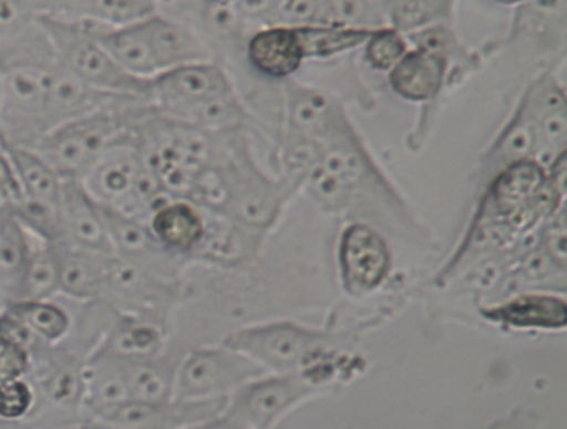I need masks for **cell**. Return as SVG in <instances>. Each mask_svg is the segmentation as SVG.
Segmentation results:
<instances>
[{
  "label": "cell",
  "instance_id": "39",
  "mask_svg": "<svg viewBox=\"0 0 567 429\" xmlns=\"http://www.w3.org/2000/svg\"><path fill=\"white\" fill-rule=\"evenodd\" d=\"M495 7H502V9H519L520 4H525L527 0H489Z\"/></svg>",
  "mask_w": 567,
  "mask_h": 429
},
{
  "label": "cell",
  "instance_id": "38",
  "mask_svg": "<svg viewBox=\"0 0 567 429\" xmlns=\"http://www.w3.org/2000/svg\"><path fill=\"white\" fill-rule=\"evenodd\" d=\"M187 429H244L240 426H236L235 421L227 420L223 413H220L219 418H215V420L203 421L199 426H194V428Z\"/></svg>",
  "mask_w": 567,
  "mask_h": 429
},
{
  "label": "cell",
  "instance_id": "37",
  "mask_svg": "<svg viewBox=\"0 0 567 429\" xmlns=\"http://www.w3.org/2000/svg\"><path fill=\"white\" fill-rule=\"evenodd\" d=\"M494 429H536V421L528 413H513L509 418L495 423Z\"/></svg>",
  "mask_w": 567,
  "mask_h": 429
},
{
  "label": "cell",
  "instance_id": "41",
  "mask_svg": "<svg viewBox=\"0 0 567 429\" xmlns=\"http://www.w3.org/2000/svg\"><path fill=\"white\" fill-rule=\"evenodd\" d=\"M69 429H112L104 426V423H92V426H79V428H69Z\"/></svg>",
  "mask_w": 567,
  "mask_h": 429
},
{
  "label": "cell",
  "instance_id": "18",
  "mask_svg": "<svg viewBox=\"0 0 567 429\" xmlns=\"http://www.w3.org/2000/svg\"><path fill=\"white\" fill-rule=\"evenodd\" d=\"M24 4L32 17L45 14L110 28L133 24L158 12L156 0H24Z\"/></svg>",
  "mask_w": 567,
  "mask_h": 429
},
{
  "label": "cell",
  "instance_id": "15",
  "mask_svg": "<svg viewBox=\"0 0 567 429\" xmlns=\"http://www.w3.org/2000/svg\"><path fill=\"white\" fill-rule=\"evenodd\" d=\"M449 59L431 51L412 48L386 73L394 96L410 104H433L449 84Z\"/></svg>",
  "mask_w": 567,
  "mask_h": 429
},
{
  "label": "cell",
  "instance_id": "29",
  "mask_svg": "<svg viewBox=\"0 0 567 429\" xmlns=\"http://www.w3.org/2000/svg\"><path fill=\"white\" fill-rule=\"evenodd\" d=\"M58 293V243H49L45 238H40V236L30 233V256H28V264H25L18 299L48 300Z\"/></svg>",
  "mask_w": 567,
  "mask_h": 429
},
{
  "label": "cell",
  "instance_id": "42",
  "mask_svg": "<svg viewBox=\"0 0 567 429\" xmlns=\"http://www.w3.org/2000/svg\"><path fill=\"white\" fill-rule=\"evenodd\" d=\"M4 305H7V300H4V297H2V295H0V310H2V308H4Z\"/></svg>",
  "mask_w": 567,
  "mask_h": 429
},
{
  "label": "cell",
  "instance_id": "25",
  "mask_svg": "<svg viewBox=\"0 0 567 429\" xmlns=\"http://www.w3.org/2000/svg\"><path fill=\"white\" fill-rule=\"evenodd\" d=\"M205 217H207V228H205L203 243L199 244L194 258L230 266V264H238L250 256L251 248L256 246L254 238L258 233H254L250 228L243 227L223 215H217V213L205 211Z\"/></svg>",
  "mask_w": 567,
  "mask_h": 429
},
{
  "label": "cell",
  "instance_id": "5",
  "mask_svg": "<svg viewBox=\"0 0 567 429\" xmlns=\"http://www.w3.org/2000/svg\"><path fill=\"white\" fill-rule=\"evenodd\" d=\"M33 22L45 35L59 63L76 79L107 94L151 102L153 81L125 73L122 67L110 58V53L102 48L96 38V28L100 24L63 20L45 14H35Z\"/></svg>",
  "mask_w": 567,
  "mask_h": 429
},
{
  "label": "cell",
  "instance_id": "27",
  "mask_svg": "<svg viewBox=\"0 0 567 429\" xmlns=\"http://www.w3.org/2000/svg\"><path fill=\"white\" fill-rule=\"evenodd\" d=\"M299 33L300 48L305 53V61H330L338 59L355 49L363 48L369 30H355L343 25L317 24L295 25Z\"/></svg>",
  "mask_w": 567,
  "mask_h": 429
},
{
  "label": "cell",
  "instance_id": "40",
  "mask_svg": "<svg viewBox=\"0 0 567 429\" xmlns=\"http://www.w3.org/2000/svg\"><path fill=\"white\" fill-rule=\"evenodd\" d=\"M213 2H217V4H225V7H243L246 0H213Z\"/></svg>",
  "mask_w": 567,
  "mask_h": 429
},
{
  "label": "cell",
  "instance_id": "21",
  "mask_svg": "<svg viewBox=\"0 0 567 429\" xmlns=\"http://www.w3.org/2000/svg\"><path fill=\"white\" fill-rule=\"evenodd\" d=\"M59 293L76 300L104 299L107 266L114 254L79 251L58 243Z\"/></svg>",
  "mask_w": 567,
  "mask_h": 429
},
{
  "label": "cell",
  "instance_id": "8",
  "mask_svg": "<svg viewBox=\"0 0 567 429\" xmlns=\"http://www.w3.org/2000/svg\"><path fill=\"white\" fill-rule=\"evenodd\" d=\"M264 375H268V371L261 365L227 346L194 349L176 367L174 398H228L246 382L260 379Z\"/></svg>",
  "mask_w": 567,
  "mask_h": 429
},
{
  "label": "cell",
  "instance_id": "20",
  "mask_svg": "<svg viewBox=\"0 0 567 429\" xmlns=\"http://www.w3.org/2000/svg\"><path fill=\"white\" fill-rule=\"evenodd\" d=\"M489 323L515 330H564L567 325V303L551 293H515L509 299L482 310Z\"/></svg>",
  "mask_w": 567,
  "mask_h": 429
},
{
  "label": "cell",
  "instance_id": "17",
  "mask_svg": "<svg viewBox=\"0 0 567 429\" xmlns=\"http://www.w3.org/2000/svg\"><path fill=\"white\" fill-rule=\"evenodd\" d=\"M248 65L268 81H291L305 65L295 25H261L246 41Z\"/></svg>",
  "mask_w": 567,
  "mask_h": 429
},
{
  "label": "cell",
  "instance_id": "3",
  "mask_svg": "<svg viewBox=\"0 0 567 429\" xmlns=\"http://www.w3.org/2000/svg\"><path fill=\"white\" fill-rule=\"evenodd\" d=\"M81 184L97 205L141 221H148L154 207L171 197L164 194L146 164L135 125L104 149L82 176Z\"/></svg>",
  "mask_w": 567,
  "mask_h": 429
},
{
  "label": "cell",
  "instance_id": "34",
  "mask_svg": "<svg viewBox=\"0 0 567 429\" xmlns=\"http://www.w3.org/2000/svg\"><path fill=\"white\" fill-rule=\"evenodd\" d=\"M361 49L367 67L374 73L386 74L410 51V41L404 33L384 25L373 30Z\"/></svg>",
  "mask_w": 567,
  "mask_h": 429
},
{
  "label": "cell",
  "instance_id": "4",
  "mask_svg": "<svg viewBox=\"0 0 567 429\" xmlns=\"http://www.w3.org/2000/svg\"><path fill=\"white\" fill-rule=\"evenodd\" d=\"M151 108L145 100H127L45 131L33 146L61 180H81L120 133L133 127Z\"/></svg>",
  "mask_w": 567,
  "mask_h": 429
},
{
  "label": "cell",
  "instance_id": "10",
  "mask_svg": "<svg viewBox=\"0 0 567 429\" xmlns=\"http://www.w3.org/2000/svg\"><path fill=\"white\" fill-rule=\"evenodd\" d=\"M228 398L213 400H179L158 402L127 400L90 413L94 421L112 429H187L203 421L215 420L225 412Z\"/></svg>",
  "mask_w": 567,
  "mask_h": 429
},
{
  "label": "cell",
  "instance_id": "1",
  "mask_svg": "<svg viewBox=\"0 0 567 429\" xmlns=\"http://www.w3.org/2000/svg\"><path fill=\"white\" fill-rule=\"evenodd\" d=\"M151 104L163 118L207 133L244 130L248 112L227 71L215 63L178 67L153 79Z\"/></svg>",
  "mask_w": 567,
  "mask_h": 429
},
{
  "label": "cell",
  "instance_id": "2",
  "mask_svg": "<svg viewBox=\"0 0 567 429\" xmlns=\"http://www.w3.org/2000/svg\"><path fill=\"white\" fill-rule=\"evenodd\" d=\"M24 41L0 55V137L33 146L45 133V98L58 59L38 25L30 45Z\"/></svg>",
  "mask_w": 567,
  "mask_h": 429
},
{
  "label": "cell",
  "instance_id": "22",
  "mask_svg": "<svg viewBox=\"0 0 567 429\" xmlns=\"http://www.w3.org/2000/svg\"><path fill=\"white\" fill-rule=\"evenodd\" d=\"M82 365L76 357L41 346L32 354V367H38V389L58 408L82 405Z\"/></svg>",
  "mask_w": 567,
  "mask_h": 429
},
{
  "label": "cell",
  "instance_id": "28",
  "mask_svg": "<svg viewBox=\"0 0 567 429\" xmlns=\"http://www.w3.org/2000/svg\"><path fill=\"white\" fill-rule=\"evenodd\" d=\"M30 256V233L14 217L0 219V295L4 300H17Z\"/></svg>",
  "mask_w": 567,
  "mask_h": 429
},
{
  "label": "cell",
  "instance_id": "33",
  "mask_svg": "<svg viewBox=\"0 0 567 429\" xmlns=\"http://www.w3.org/2000/svg\"><path fill=\"white\" fill-rule=\"evenodd\" d=\"M320 22L369 32L386 25L381 0H322Z\"/></svg>",
  "mask_w": 567,
  "mask_h": 429
},
{
  "label": "cell",
  "instance_id": "9",
  "mask_svg": "<svg viewBox=\"0 0 567 429\" xmlns=\"http://www.w3.org/2000/svg\"><path fill=\"white\" fill-rule=\"evenodd\" d=\"M341 285L349 295L379 292L394 267L390 244L381 231L355 221L341 231L338 243Z\"/></svg>",
  "mask_w": 567,
  "mask_h": 429
},
{
  "label": "cell",
  "instance_id": "35",
  "mask_svg": "<svg viewBox=\"0 0 567 429\" xmlns=\"http://www.w3.org/2000/svg\"><path fill=\"white\" fill-rule=\"evenodd\" d=\"M35 405V387L28 379L0 382V420H22Z\"/></svg>",
  "mask_w": 567,
  "mask_h": 429
},
{
  "label": "cell",
  "instance_id": "7",
  "mask_svg": "<svg viewBox=\"0 0 567 429\" xmlns=\"http://www.w3.org/2000/svg\"><path fill=\"white\" fill-rule=\"evenodd\" d=\"M326 390L305 372H268L233 392L223 416L244 429H276L287 413Z\"/></svg>",
  "mask_w": 567,
  "mask_h": 429
},
{
  "label": "cell",
  "instance_id": "32",
  "mask_svg": "<svg viewBox=\"0 0 567 429\" xmlns=\"http://www.w3.org/2000/svg\"><path fill=\"white\" fill-rule=\"evenodd\" d=\"M322 0H246L240 14L261 25H307L320 22Z\"/></svg>",
  "mask_w": 567,
  "mask_h": 429
},
{
  "label": "cell",
  "instance_id": "23",
  "mask_svg": "<svg viewBox=\"0 0 567 429\" xmlns=\"http://www.w3.org/2000/svg\"><path fill=\"white\" fill-rule=\"evenodd\" d=\"M164 333L158 323L137 315L117 316L94 351L123 359L156 357L163 351Z\"/></svg>",
  "mask_w": 567,
  "mask_h": 429
},
{
  "label": "cell",
  "instance_id": "30",
  "mask_svg": "<svg viewBox=\"0 0 567 429\" xmlns=\"http://www.w3.org/2000/svg\"><path fill=\"white\" fill-rule=\"evenodd\" d=\"M4 308L9 310L10 315L17 316L20 323H24L41 344H48V346L65 340L73 328L71 315L51 299L9 300Z\"/></svg>",
  "mask_w": 567,
  "mask_h": 429
},
{
  "label": "cell",
  "instance_id": "6",
  "mask_svg": "<svg viewBox=\"0 0 567 429\" xmlns=\"http://www.w3.org/2000/svg\"><path fill=\"white\" fill-rule=\"evenodd\" d=\"M223 346L236 349L268 372H299L332 351V340L295 323L250 326L228 334Z\"/></svg>",
  "mask_w": 567,
  "mask_h": 429
},
{
  "label": "cell",
  "instance_id": "14",
  "mask_svg": "<svg viewBox=\"0 0 567 429\" xmlns=\"http://www.w3.org/2000/svg\"><path fill=\"white\" fill-rule=\"evenodd\" d=\"M143 24L158 74L192 63L215 61L212 48L202 35L176 18L154 12L143 20Z\"/></svg>",
  "mask_w": 567,
  "mask_h": 429
},
{
  "label": "cell",
  "instance_id": "31",
  "mask_svg": "<svg viewBox=\"0 0 567 429\" xmlns=\"http://www.w3.org/2000/svg\"><path fill=\"white\" fill-rule=\"evenodd\" d=\"M454 4L456 0H381L386 25L404 35L453 22Z\"/></svg>",
  "mask_w": 567,
  "mask_h": 429
},
{
  "label": "cell",
  "instance_id": "24",
  "mask_svg": "<svg viewBox=\"0 0 567 429\" xmlns=\"http://www.w3.org/2000/svg\"><path fill=\"white\" fill-rule=\"evenodd\" d=\"M536 156V131L533 118L528 114L525 100L519 98L515 105L509 122L503 125L499 135L495 137L492 146L487 149L482 164L484 171L489 172V178L497 172L509 166V164L519 163V161H535Z\"/></svg>",
  "mask_w": 567,
  "mask_h": 429
},
{
  "label": "cell",
  "instance_id": "16",
  "mask_svg": "<svg viewBox=\"0 0 567 429\" xmlns=\"http://www.w3.org/2000/svg\"><path fill=\"white\" fill-rule=\"evenodd\" d=\"M567 0H527L515 9L509 33L497 41L495 51L515 43L533 45L538 51L566 48Z\"/></svg>",
  "mask_w": 567,
  "mask_h": 429
},
{
  "label": "cell",
  "instance_id": "12",
  "mask_svg": "<svg viewBox=\"0 0 567 429\" xmlns=\"http://www.w3.org/2000/svg\"><path fill=\"white\" fill-rule=\"evenodd\" d=\"M58 243L79 251L114 254L97 205L81 180H61L58 200Z\"/></svg>",
  "mask_w": 567,
  "mask_h": 429
},
{
  "label": "cell",
  "instance_id": "36",
  "mask_svg": "<svg viewBox=\"0 0 567 429\" xmlns=\"http://www.w3.org/2000/svg\"><path fill=\"white\" fill-rule=\"evenodd\" d=\"M32 372V351L0 336V382L25 379Z\"/></svg>",
  "mask_w": 567,
  "mask_h": 429
},
{
  "label": "cell",
  "instance_id": "26",
  "mask_svg": "<svg viewBox=\"0 0 567 429\" xmlns=\"http://www.w3.org/2000/svg\"><path fill=\"white\" fill-rule=\"evenodd\" d=\"M120 361L130 400L158 402L174 398V379L178 365L168 364L158 356L143 359L120 357Z\"/></svg>",
  "mask_w": 567,
  "mask_h": 429
},
{
  "label": "cell",
  "instance_id": "13",
  "mask_svg": "<svg viewBox=\"0 0 567 429\" xmlns=\"http://www.w3.org/2000/svg\"><path fill=\"white\" fill-rule=\"evenodd\" d=\"M127 100H138V98L117 96V94H107L102 90L92 89L86 82L69 73L58 61L51 71L48 98H45V115H43L45 131L61 123L122 104Z\"/></svg>",
  "mask_w": 567,
  "mask_h": 429
},
{
  "label": "cell",
  "instance_id": "19",
  "mask_svg": "<svg viewBox=\"0 0 567 429\" xmlns=\"http://www.w3.org/2000/svg\"><path fill=\"white\" fill-rule=\"evenodd\" d=\"M146 223L154 241L178 258L194 256L207 228L205 211L179 197H166L158 203Z\"/></svg>",
  "mask_w": 567,
  "mask_h": 429
},
{
  "label": "cell",
  "instance_id": "11",
  "mask_svg": "<svg viewBox=\"0 0 567 429\" xmlns=\"http://www.w3.org/2000/svg\"><path fill=\"white\" fill-rule=\"evenodd\" d=\"M523 100L533 118L536 131L535 161L548 168L566 154L567 145V92L556 69H546L530 81Z\"/></svg>",
  "mask_w": 567,
  "mask_h": 429
}]
</instances>
